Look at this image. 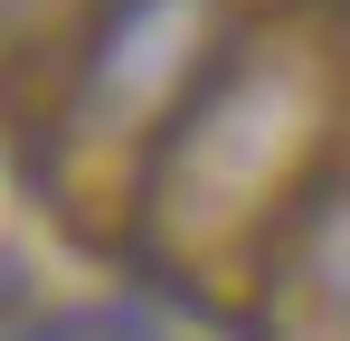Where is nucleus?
<instances>
[{
  "instance_id": "3",
  "label": "nucleus",
  "mask_w": 350,
  "mask_h": 341,
  "mask_svg": "<svg viewBox=\"0 0 350 341\" xmlns=\"http://www.w3.org/2000/svg\"><path fill=\"white\" fill-rule=\"evenodd\" d=\"M10 341H95V313H57V323H29V332Z\"/></svg>"
},
{
  "instance_id": "1",
  "label": "nucleus",
  "mask_w": 350,
  "mask_h": 341,
  "mask_svg": "<svg viewBox=\"0 0 350 341\" xmlns=\"http://www.w3.org/2000/svg\"><path fill=\"white\" fill-rule=\"evenodd\" d=\"M303 284L322 303V332H350V190L303 218Z\"/></svg>"
},
{
  "instance_id": "2",
  "label": "nucleus",
  "mask_w": 350,
  "mask_h": 341,
  "mask_svg": "<svg viewBox=\"0 0 350 341\" xmlns=\"http://www.w3.org/2000/svg\"><path fill=\"white\" fill-rule=\"evenodd\" d=\"M95 341H171V332L142 323V313H95Z\"/></svg>"
}]
</instances>
